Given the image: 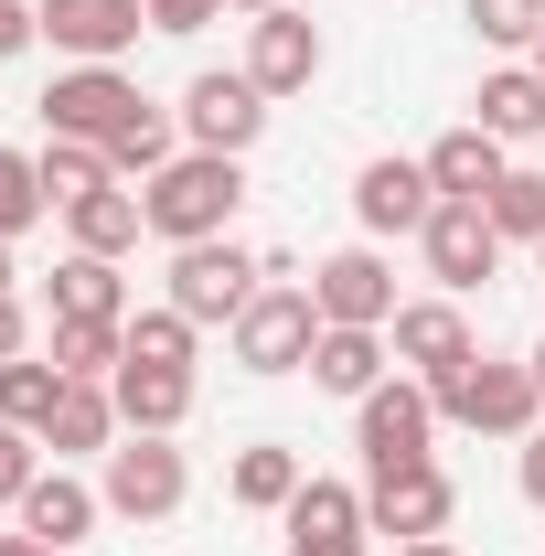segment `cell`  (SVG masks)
<instances>
[{"label": "cell", "mask_w": 545, "mask_h": 556, "mask_svg": "<svg viewBox=\"0 0 545 556\" xmlns=\"http://www.w3.org/2000/svg\"><path fill=\"white\" fill-rule=\"evenodd\" d=\"M139 204H150V236H161V247H204V236H236V204H246V161H225V150H182L172 172H150V182H139Z\"/></svg>", "instance_id": "obj_1"}, {"label": "cell", "mask_w": 545, "mask_h": 556, "mask_svg": "<svg viewBox=\"0 0 545 556\" xmlns=\"http://www.w3.org/2000/svg\"><path fill=\"white\" fill-rule=\"evenodd\" d=\"M428 396H439V417H449V428H471V439H535V428H545V386H535V364H503V353L449 364Z\"/></svg>", "instance_id": "obj_2"}, {"label": "cell", "mask_w": 545, "mask_h": 556, "mask_svg": "<svg viewBox=\"0 0 545 556\" xmlns=\"http://www.w3.org/2000/svg\"><path fill=\"white\" fill-rule=\"evenodd\" d=\"M268 289V257H246L236 236H204V247H172V311L193 321V332H236V311Z\"/></svg>", "instance_id": "obj_3"}, {"label": "cell", "mask_w": 545, "mask_h": 556, "mask_svg": "<svg viewBox=\"0 0 545 556\" xmlns=\"http://www.w3.org/2000/svg\"><path fill=\"white\" fill-rule=\"evenodd\" d=\"M97 492H107V514H118V525H172V514L193 503V460H182L172 439H150V428H129V439L107 450V471H97Z\"/></svg>", "instance_id": "obj_4"}, {"label": "cell", "mask_w": 545, "mask_h": 556, "mask_svg": "<svg viewBox=\"0 0 545 556\" xmlns=\"http://www.w3.org/2000/svg\"><path fill=\"white\" fill-rule=\"evenodd\" d=\"M321 343V300H310V278H268L246 311H236V364L246 375H300Z\"/></svg>", "instance_id": "obj_5"}, {"label": "cell", "mask_w": 545, "mask_h": 556, "mask_svg": "<svg viewBox=\"0 0 545 556\" xmlns=\"http://www.w3.org/2000/svg\"><path fill=\"white\" fill-rule=\"evenodd\" d=\"M428 439H439V396H428L417 375H385L375 396H353V450H364V471H407V460H439Z\"/></svg>", "instance_id": "obj_6"}, {"label": "cell", "mask_w": 545, "mask_h": 556, "mask_svg": "<svg viewBox=\"0 0 545 556\" xmlns=\"http://www.w3.org/2000/svg\"><path fill=\"white\" fill-rule=\"evenodd\" d=\"M139 108H150V97H139L118 65H65L54 86H43V139H97V150H107Z\"/></svg>", "instance_id": "obj_7"}, {"label": "cell", "mask_w": 545, "mask_h": 556, "mask_svg": "<svg viewBox=\"0 0 545 556\" xmlns=\"http://www.w3.org/2000/svg\"><path fill=\"white\" fill-rule=\"evenodd\" d=\"M172 118H182V150H225V161H246L257 129H268V97H257V75L236 65V75H193Z\"/></svg>", "instance_id": "obj_8"}, {"label": "cell", "mask_w": 545, "mask_h": 556, "mask_svg": "<svg viewBox=\"0 0 545 556\" xmlns=\"http://www.w3.org/2000/svg\"><path fill=\"white\" fill-rule=\"evenodd\" d=\"M449 514H460V482H449L439 460L364 471V525H375V535H396V546H417V535H449Z\"/></svg>", "instance_id": "obj_9"}, {"label": "cell", "mask_w": 545, "mask_h": 556, "mask_svg": "<svg viewBox=\"0 0 545 556\" xmlns=\"http://www.w3.org/2000/svg\"><path fill=\"white\" fill-rule=\"evenodd\" d=\"M417 257H428V278H439L449 300H471V289L503 278V225H492L481 204H439L428 225H417Z\"/></svg>", "instance_id": "obj_10"}, {"label": "cell", "mask_w": 545, "mask_h": 556, "mask_svg": "<svg viewBox=\"0 0 545 556\" xmlns=\"http://www.w3.org/2000/svg\"><path fill=\"white\" fill-rule=\"evenodd\" d=\"M310 300H321V321L332 332H385L407 300H396V268L375 257V247H342V257H321L310 268Z\"/></svg>", "instance_id": "obj_11"}, {"label": "cell", "mask_w": 545, "mask_h": 556, "mask_svg": "<svg viewBox=\"0 0 545 556\" xmlns=\"http://www.w3.org/2000/svg\"><path fill=\"white\" fill-rule=\"evenodd\" d=\"M150 33V0H43V43L75 65H118Z\"/></svg>", "instance_id": "obj_12"}, {"label": "cell", "mask_w": 545, "mask_h": 556, "mask_svg": "<svg viewBox=\"0 0 545 556\" xmlns=\"http://www.w3.org/2000/svg\"><path fill=\"white\" fill-rule=\"evenodd\" d=\"M385 353L407 364L417 386H439V375H449V364H471L481 343H471V311H460V300L439 289V300H407V311L385 321Z\"/></svg>", "instance_id": "obj_13"}, {"label": "cell", "mask_w": 545, "mask_h": 556, "mask_svg": "<svg viewBox=\"0 0 545 556\" xmlns=\"http://www.w3.org/2000/svg\"><path fill=\"white\" fill-rule=\"evenodd\" d=\"M428 214H439L428 161H396V150H385V161H364V172H353V225H364V236H417Z\"/></svg>", "instance_id": "obj_14"}, {"label": "cell", "mask_w": 545, "mask_h": 556, "mask_svg": "<svg viewBox=\"0 0 545 556\" xmlns=\"http://www.w3.org/2000/svg\"><path fill=\"white\" fill-rule=\"evenodd\" d=\"M246 75H257V97H300L321 75V22L310 11H257L246 22Z\"/></svg>", "instance_id": "obj_15"}, {"label": "cell", "mask_w": 545, "mask_h": 556, "mask_svg": "<svg viewBox=\"0 0 545 556\" xmlns=\"http://www.w3.org/2000/svg\"><path fill=\"white\" fill-rule=\"evenodd\" d=\"M107 396H118V428H150V439H172V428L193 417V364H150V353H118Z\"/></svg>", "instance_id": "obj_16"}, {"label": "cell", "mask_w": 545, "mask_h": 556, "mask_svg": "<svg viewBox=\"0 0 545 556\" xmlns=\"http://www.w3.org/2000/svg\"><path fill=\"white\" fill-rule=\"evenodd\" d=\"M11 514H22V535H43V546H86V535H97V514H107V492L97 482H75L65 460H54V471H43V482L22 492V503H11Z\"/></svg>", "instance_id": "obj_17"}, {"label": "cell", "mask_w": 545, "mask_h": 556, "mask_svg": "<svg viewBox=\"0 0 545 556\" xmlns=\"http://www.w3.org/2000/svg\"><path fill=\"white\" fill-rule=\"evenodd\" d=\"M503 172H514V150L481 129V118H460V129L428 150V182H439V204H481V193H492Z\"/></svg>", "instance_id": "obj_18"}, {"label": "cell", "mask_w": 545, "mask_h": 556, "mask_svg": "<svg viewBox=\"0 0 545 556\" xmlns=\"http://www.w3.org/2000/svg\"><path fill=\"white\" fill-rule=\"evenodd\" d=\"M118 439H129V428H118V396H107V386H65V407L43 417V450H54V460H107Z\"/></svg>", "instance_id": "obj_19"}, {"label": "cell", "mask_w": 545, "mask_h": 556, "mask_svg": "<svg viewBox=\"0 0 545 556\" xmlns=\"http://www.w3.org/2000/svg\"><path fill=\"white\" fill-rule=\"evenodd\" d=\"M471 118L503 139V150H514V139H545V75L535 65H492L481 97H471Z\"/></svg>", "instance_id": "obj_20"}, {"label": "cell", "mask_w": 545, "mask_h": 556, "mask_svg": "<svg viewBox=\"0 0 545 556\" xmlns=\"http://www.w3.org/2000/svg\"><path fill=\"white\" fill-rule=\"evenodd\" d=\"M43 300H54V321H129V278H118V257H86V247L54 268Z\"/></svg>", "instance_id": "obj_21"}, {"label": "cell", "mask_w": 545, "mask_h": 556, "mask_svg": "<svg viewBox=\"0 0 545 556\" xmlns=\"http://www.w3.org/2000/svg\"><path fill=\"white\" fill-rule=\"evenodd\" d=\"M300 482H310V460H300L289 439H257V450H236V471H225V492H236L246 514H289V503H300Z\"/></svg>", "instance_id": "obj_22"}, {"label": "cell", "mask_w": 545, "mask_h": 556, "mask_svg": "<svg viewBox=\"0 0 545 556\" xmlns=\"http://www.w3.org/2000/svg\"><path fill=\"white\" fill-rule=\"evenodd\" d=\"M310 386H321V396H375V386H385V332H332V321H321Z\"/></svg>", "instance_id": "obj_23"}, {"label": "cell", "mask_w": 545, "mask_h": 556, "mask_svg": "<svg viewBox=\"0 0 545 556\" xmlns=\"http://www.w3.org/2000/svg\"><path fill=\"white\" fill-rule=\"evenodd\" d=\"M65 225H75V247H86V257H129L139 236H150V204H139L129 182H107V193H86Z\"/></svg>", "instance_id": "obj_24"}, {"label": "cell", "mask_w": 545, "mask_h": 556, "mask_svg": "<svg viewBox=\"0 0 545 556\" xmlns=\"http://www.w3.org/2000/svg\"><path fill=\"white\" fill-rule=\"evenodd\" d=\"M65 386H75V375L54 364V353H11V364H0V417L43 439V417L65 407Z\"/></svg>", "instance_id": "obj_25"}, {"label": "cell", "mask_w": 545, "mask_h": 556, "mask_svg": "<svg viewBox=\"0 0 545 556\" xmlns=\"http://www.w3.org/2000/svg\"><path fill=\"white\" fill-rule=\"evenodd\" d=\"M33 161H43V204H54V214H75L86 193H107V182H118V161H107L97 139H43Z\"/></svg>", "instance_id": "obj_26"}, {"label": "cell", "mask_w": 545, "mask_h": 556, "mask_svg": "<svg viewBox=\"0 0 545 556\" xmlns=\"http://www.w3.org/2000/svg\"><path fill=\"white\" fill-rule=\"evenodd\" d=\"M107 161H118V182H150V172H172V161H182V118H172V108H139L129 129L107 139Z\"/></svg>", "instance_id": "obj_27"}, {"label": "cell", "mask_w": 545, "mask_h": 556, "mask_svg": "<svg viewBox=\"0 0 545 556\" xmlns=\"http://www.w3.org/2000/svg\"><path fill=\"white\" fill-rule=\"evenodd\" d=\"M54 364H65L75 386H107V375H118V353H129V321H54Z\"/></svg>", "instance_id": "obj_28"}, {"label": "cell", "mask_w": 545, "mask_h": 556, "mask_svg": "<svg viewBox=\"0 0 545 556\" xmlns=\"http://www.w3.org/2000/svg\"><path fill=\"white\" fill-rule=\"evenodd\" d=\"M481 214L503 225V247H545V172H503L481 193Z\"/></svg>", "instance_id": "obj_29"}, {"label": "cell", "mask_w": 545, "mask_h": 556, "mask_svg": "<svg viewBox=\"0 0 545 556\" xmlns=\"http://www.w3.org/2000/svg\"><path fill=\"white\" fill-rule=\"evenodd\" d=\"M471 33L492 43V54H514V65H524V54L545 43V0H471Z\"/></svg>", "instance_id": "obj_30"}, {"label": "cell", "mask_w": 545, "mask_h": 556, "mask_svg": "<svg viewBox=\"0 0 545 556\" xmlns=\"http://www.w3.org/2000/svg\"><path fill=\"white\" fill-rule=\"evenodd\" d=\"M43 161H33V150H0V236H33V225H43Z\"/></svg>", "instance_id": "obj_31"}, {"label": "cell", "mask_w": 545, "mask_h": 556, "mask_svg": "<svg viewBox=\"0 0 545 556\" xmlns=\"http://www.w3.org/2000/svg\"><path fill=\"white\" fill-rule=\"evenodd\" d=\"M193 343H204V332H193L172 300H161V311H129V353H150V364H193Z\"/></svg>", "instance_id": "obj_32"}, {"label": "cell", "mask_w": 545, "mask_h": 556, "mask_svg": "<svg viewBox=\"0 0 545 556\" xmlns=\"http://www.w3.org/2000/svg\"><path fill=\"white\" fill-rule=\"evenodd\" d=\"M33 450H43V439H33V428H11V417H0V503H22V492L43 482V460H33Z\"/></svg>", "instance_id": "obj_33"}, {"label": "cell", "mask_w": 545, "mask_h": 556, "mask_svg": "<svg viewBox=\"0 0 545 556\" xmlns=\"http://www.w3.org/2000/svg\"><path fill=\"white\" fill-rule=\"evenodd\" d=\"M43 43V0H0V65Z\"/></svg>", "instance_id": "obj_34"}, {"label": "cell", "mask_w": 545, "mask_h": 556, "mask_svg": "<svg viewBox=\"0 0 545 556\" xmlns=\"http://www.w3.org/2000/svg\"><path fill=\"white\" fill-rule=\"evenodd\" d=\"M225 11H236V0H150V33H204Z\"/></svg>", "instance_id": "obj_35"}, {"label": "cell", "mask_w": 545, "mask_h": 556, "mask_svg": "<svg viewBox=\"0 0 545 556\" xmlns=\"http://www.w3.org/2000/svg\"><path fill=\"white\" fill-rule=\"evenodd\" d=\"M289 556H375L364 535H289Z\"/></svg>", "instance_id": "obj_36"}, {"label": "cell", "mask_w": 545, "mask_h": 556, "mask_svg": "<svg viewBox=\"0 0 545 556\" xmlns=\"http://www.w3.org/2000/svg\"><path fill=\"white\" fill-rule=\"evenodd\" d=\"M11 353H33V332H22V300L0 289V364H11Z\"/></svg>", "instance_id": "obj_37"}, {"label": "cell", "mask_w": 545, "mask_h": 556, "mask_svg": "<svg viewBox=\"0 0 545 556\" xmlns=\"http://www.w3.org/2000/svg\"><path fill=\"white\" fill-rule=\"evenodd\" d=\"M524 503H535V514H545V428H535V439H524Z\"/></svg>", "instance_id": "obj_38"}, {"label": "cell", "mask_w": 545, "mask_h": 556, "mask_svg": "<svg viewBox=\"0 0 545 556\" xmlns=\"http://www.w3.org/2000/svg\"><path fill=\"white\" fill-rule=\"evenodd\" d=\"M0 556H65V546H43V535H0Z\"/></svg>", "instance_id": "obj_39"}, {"label": "cell", "mask_w": 545, "mask_h": 556, "mask_svg": "<svg viewBox=\"0 0 545 556\" xmlns=\"http://www.w3.org/2000/svg\"><path fill=\"white\" fill-rule=\"evenodd\" d=\"M396 556H460V546H449V535H417V546H396Z\"/></svg>", "instance_id": "obj_40"}, {"label": "cell", "mask_w": 545, "mask_h": 556, "mask_svg": "<svg viewBox=\"0 0 545 556\" xmlns=\"http://www.w3.org/2000/svg\"><path fill=\"white\" fill-rule=\"evenodd\" d=\"M236 11H246V22H257V11H289V0H236Z\"/></svg>", "instance_id": "obj_41"}, {"label": "cell", "mask_w": 545, "mask_h": 556, "mask_svg": "<svg viewBox=\"0 0 545 556\" xmlns=\"http://www.w3.org/2000/svg\"><path fill=\"white\" fill-rule=\"evenodd\" d=\"M524 364H535V386H545V332H535V353H524Z\"/></svg>", "instance_id": "obj_42"}, {"label": "cell", "mask_w": 545, "mask_h": 556, "mask_svg": "<svg viewBox=\"0 0 545 556\" xmlns=\"http://www.w3.org/2000/svg\"><path fill=\"white\" fill-rule=\"evenodd\" d=\"M0 289H11V236H0Z\"/></svg>", "instance_id": "obj_43"}, {"label": "cell", "mask_w": 545, "mask_h": 556, "mask_svg": "<svg viewBox=\"0 0 545 556\" xmlns=\"http://www.w3.org/2000/svg\"><path fill=\"white\" fill-rule=\"evenodd\" d=\"M524 65H535V75H545V43H535V54H524Z\"/></svg>", "instance_id": "obj_44"}, {"label": "cell", "mask_w": 545, "mask_h": 556, "mask_svg": "<svg viewBox=\"0 0 545 556\" xmlns=\"http://www.w3.org/2000/svg\"><path fill=\"white\" fill-rule=\"evenodd\" d=\"M535 268H545V247H535Z\"/></svg>", "instance_id": "obj_45"}, {"label": "cell", "mask_w": 545, "mask_h": 556, "mask_svg": "<svg viewBox=\"0 0 545 556\" xmlns=\"http://www.w3.org/2000/svg\"><path fill=\"white\" fill-rule=\"evenodd\" d=\"M535 172H545V161H535Z\"/></svg>", "instance_id": "obj_46"}]
</instances>
